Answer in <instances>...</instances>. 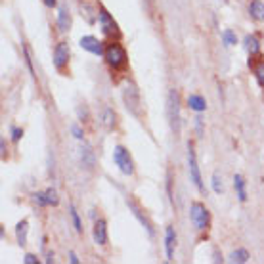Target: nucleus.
<instances>
[{
	"label": "nucleus",
	"instance_id": "f03ea898",
	"mask_svg": "<svg viewBox=\"0 0 264 264\" xmlns=\"http://www.w3.org/2000/svg\"><path fill=\"white\" fill-rule=\"evenodd\" d=\"M123 100H124V105L126 109L130 111L134 117H140V109H142V104H140V92L138 88L132 85V83H126L123 88Z\"/></svg>",
	"mask_w": 264,
	"mask_h": 264
},
{
	"label": "nucleus",
	"instance_id": "c756f323",
	"mask_svg": "<svg viewBox=\"0 0 264 264\" xmlns=\"http://www.w3.org/2000/svg\"><path fill=\"white\" fill-rule=\"evenodd\" d=\"M21 136H23V130H21V128H12V140L19 142L21 140Z\"/></svg>",
	"mask_w": 264,
	"mask_h": 264
},
{
	"label": "nucleus",
	"instance_id": "b1692460",
	"mask_svg": "<svg viewBox=\"0 0 264 264\" xmlns=\"http://www.w3.org/2000/svg\"><path fill=\"white\" fill-rule=\"evenodd\" d=\"M222 40H224V46H234V44L237 42L236 35H234L230 29H226V31L222 33Z\"/></svg>",
	"mask_w": 264,
	"mask_h": 264
},
{
	"label": "nucleus",
	"instance_id": "e433bc0d",
	"mask_svg": "<svg viewBox=\"0 0 264 264\" xmlns=\"http://www.w3.org/2000/svg\"><path fill=\"white\" fill-rule=\"evenodd\" d=\"M215 262H222V256H218L217 251H215Z\"/></svg>",
	"mask_w": 264,
	"mask_h": 264
},
{
	"label": "nucleus",
	"instance_id": "f704fd0d",
	"mask_svg": "<svg viewBox=\"0 0 264 264\" xmlns=\"http://www.w3.org/2000/svg\"><path fill=\"white\" fill-rule=\"evenodd\" d=\"M69 258H71V262L73 264H79V258H77L75 253H69Z\"/></svg>",
	"mask_w": 264,
	"mask_h": 264
},
{
	"label": "nucleus",
	"instance_id": "cd10ccee",
	"mask_svg": "<svg viewBox=\"0 0 264 264\" xmlns=\"http://www.w3.org/2000/svg\"><path fill=\"white\" fill-rule=\"evenodd\" d=\"M33 199L37 201L40 207H46V205H48V203H46V197H44V191H37V193L33 195Z\"/></svg>",
	"mask_w": 264,
	"mask_h": 264
},
{
	"label": "nucleus",
	"instance_id": "f3484780",
	"mask_svg": "<svg viewBox=\"0 0 264 264\" xmlns=\"http://www.w3.org/2000/svg\"><path fill=\"white\" fill-rule=\"evenodd\" d=\"M234 188H236V191H237V197H239V201H241V203H245L247 201V189H245V180H243L241 174H236V176H234Z\"/></svg>",
	"mask_w": 264,
	"mask_h": 264
},
{
	"label": "nucleus",
	"instance_id": "a211bd4d",
	"mask_svg": "<svg viewBox=\"0 0 264 264\" xmlns=\"http://www.w3.org/2000/svg\"><path fill=\"white\" fill-rule=\"evenodd\" d=\"M188 105H189V109H193V111H197V113L205 111V107H207L205 100H203V98H201L199 94L188 96Z\"/></svg>",
	"mask_w": 264,
	"mask_h": 264
},
{
	"label": "nucleus",
	"instance_id": "7ed1b4c3",
	"mask_svg": "<svg viewBox=\"0 0 264 264\" xmlns=\"http://www.w3.org/2000/svg\"><path fill=\"white\" fill-rule=\"evenodd\" d=\"M104 57L107 61V65L113 67V69H121L126 63V52H124V48L121 44H109L105 48Z\"/></svg>",
	"mask_w": 264,
	"mask_h": 264
},
{
	"label": "nucleus",
	"instance_id": "aec40b11",
	"mask_svg": "<svg viewBox=\"0 0 264 264\" xmlns=\"http://www.w3.org/2000/svg\"><path fill=\"white\" fill-rule=\"evenodd\" d=\"M102 121H104V126L105 130H113L115 128V111L111 109V107H105L104 113H102Z\"/></svg>",
	"mask_w": 264,
	"mask_h": 264
},
{
	"label": "nucleus",
	"instance_id": "a878e982",
	"mask_svg": "<svg viewBox=\"0 0 264 264\" xmlns=\"http://www.w3.org/2000/svg\"><path fill=\"white\" fill-rule=\"evenodd\" d=\"M213 191L215 193H222V178L218 176V172L213 174Z\"/></svg>",
	"mask_w": 264,
	"mask_h": 264
},
{
	"label": "nucleus",
	"instance_id": "ddd939ff",
	"mask_svg": "<svg viewBox=\"0 0 264 264\" xmlns=\"http://www.w3.org/2000/svg\"><path fill=\"white\" fill-rule=\"evenodd\" d=\"M94 243L96 245H105L107 243V224H105V220H96L94 222Z\"/></svg>",
	"mask_w": 264,
	"mask_h": 264
},
{
	"label": "nucleus",
	"instance_id": "f257e3e1",
	"mask_svg": "<svg viewBox=\"0 0 264 264\" xmlns=\"http://www.w3.org/2000/svg\"><path fill=\"white\" fill-rule=\"evenodd\" d=\"M167 115H169V123L172 132L178 136L180 134V98L178 92L172 88L167 98Z\"/></svg>",
	"mask_w": 264,
	"mask_h": 264
},
{
	"label": "nucleus",
	"instance_id": "c9c22d12",
	"mask_svg": "<svg viewBox=\"0 0 264 264\" xmlns=\"http://www.w3.org/2000/svg\"><path fill=\"white\" fill-rule=\"evenodd\" d=\"M46 262H54V253H46Z\"/></svg>",
	"mask_w": 264,
	"mask_h": 264
},
{
	"label": "nucleus",
	"instance_id": "423d86ee",
	"mask_svg": "<svg viewBox=\"0 0 264 264\" xmlns=\"http://www.w3.org/2000/svg\"><path fill=\"white\" fill-rule=\"evenodd\" d=\"M113 161H115V165L121 169L123 174H128V176H130L132 172H134V165H132L130 155H128V151L124 150L123 146H117V148H115Z\"/></svg>",
	"mask_w": 264,
	"mask_h": 264
},
{
	"label": "nucleus",
	"instance_id": "2f4dec72",
	"mask_svg": "<svg viewBox=\"0 0 264 264\" xmlns=\"http://www.w3.org/2000/svg\"><path fill=\"white\" fill-rule=\"evenodd\" d=\"M195 126H197V134H203V130H201V117H195Z\"/></svg>",
	"mask_w": 264,
	"mask_h": 264
},
{
	"label": "nucleus",
	"instance_id": "f8f14e48",
	"mask_svg": "<svg viewBox=\"0 0 264 264\" xmlns=\"http://www.w3.org/2000/svg\"><path fill=\"white\" fill-rule=\"evenodd\" d=\"M79 159H81L83 169H86V170L94 169L96 157H94V151L90 150V146H81V150H79Z\"/></svg>",
	"mask_w": 264,
	"mask_h": 264
},
{
	"label": "nucleus",
	"instance_id": "2eb2a0df",
	"mask_svg": "<svg viewBox=\"0 0 264 264\" xmlns=\"http://www.w3.org/2000/svg\"><path fill=\"white\" fill-rule=\"evenodd\" d=\"M249 14L251 18L256 21H264V2L262 0H253L251 6H249Z\"/></svg>",
	"mask_w": 264,
	"mask_h": 264
},
{
	"label": "nucleus",
	"instance_id": "bb28decb",
	"mask_svg": "<svg viewBox=\"0 0 264 264\" xmlns=\"http://www.w3.org/2000/svg\"><path fill=\"white\" fill-rule=\"evenodd\" d=\"M255 75H256V81L264 86V61H260V63L255 67Z\"/></svg>",
	"mask_w": 264,
	"mask_h": 264
},
{
	"label": "nucleus",
	"instance_id": "0eeeda50",
	"mask_svg": "<svg viewBox=\"0 0 264 264\" xmlns=\"http://www.w3.org/2000/svg\"><path fill=\"white\" fill-rule=\"evenodd\" d=\"M100 25H102V31H104L107 37H119L121 31H119V25L115 23V19L109 16V12L105 8H100Z\"/></svg>",
	"mask_w": 264,
	"mask_h": 264
},
{
	"label": "nucleus",
	"instance_id": "473e14b6",
	"mask_svg": "<svg viewBox=\"0 0 264 264\" xmlns=\"http://www.w3.org/2000/svg\"><path fill=\"white\" fill-rule=\"evenodd\" d=\"M0 146H2V159L6 157V142H4V138L0 140Z\"/></svg>",
	"mask_w": 264,
	"mask_h": 264
},
{
	"label": "nucleus",
	"instance_id": "4be33fe9",
	"mask_svg": "<svg viewBox=\"0 0 264 264\" xmlns=\"http://www.w3.org/2000/svg\"><path fill=\"white\" fill-rule=\"evenodd\" d=\"M69 215H71V220H73V226H75V232L81 234L83 232V224H81V218H79V213L73 205H69Z\"/></svg>",
	"mask_w": 264,
	"mask_h": 264
},
{
	"label": "nucleus",
	"instance_id": "9b49d317",
	"mask_svg": "<svg viewBox=\"0 0 264 264\" xmlns=\"http://www.w3.org/2000/svg\"><path fill=\"white\" fill-rule=\"evenodd\" d=\"M174 247H176V232L174 228L169 226L165 230V251H167V260H174Z\"/></svg>",
	"mask_w": 264,
	"mask_h": 264
},
{
	"label": "nucleus",
	"instance_id": "393cba45",
	"mask_svg": "<svg viewBox=\"0 0 264 264\" xmlns=\"http://www.w3.org/2000/svg\"><path fill=\"white\" fill-rule=\"evenodd\" d=\"M23 56H25V63H27L29 71H31V75L35 77V67H33V59H31V54H29L27 44H23Z\"/></svg>",
	"mask_w": 264,
	"mask_h": 264
},
{
	"label": "nucleus",
	"instance_id": "72a5a7b5",
	"mask_svg": "<svg viewBox=\"0 0 264 264\" xmlns=\"http://www.w3.org/2000/svg\"><path fill=\"white\" fill-rule=\"evenodd\" d=\"M44 4H46V6H50V8H54V6L57 4V0H44Z\"/></svg>",
	"mask_w": 264,
	"mask_h": 264
},
{
	"label": "nucleus",
	"instance_id": "412c9836",
	"mask_svg": "<svg viewBox=\"0 0 264 264\" xmlns=\"http://www.w3.org/2000/svg\"><path fill=\"white\" fill-rule=\"evenodd\" d=\"M230 260L234 264H245L249 260V253H247V249H237L234 251L232 255H230Z\"/></svg>",
	"mask_w": 264,
	"mask_h": 264
},
{
	"label": "nucleus",
	"instance_id": "7c9ffc66",
	"mask_svg": "<svg viewBox=\"0 0 264 264\" xmlns=\"http://www.w3.org/2000/svg\"><path fill=\"white\" fill-rule=\"evenodd\" d=\"M27 264H37L38 262V258L35 255H25V258H23Z\"/></svg>",
	"mask_w": 264,
	"mask_h": 264
},
{
	"label": "nucleus",
	"instance_id": "4468645a",
	"mask_svg": "<svg viewBox=\"0 0 264 264\" xmlns=\"http://www.w3.org/2000/svg\"><path fill=\"white\" fill-rule=\"evenodd\" d=\"M69 25H71L69 10H67V6H59V12H57V29L61 33H65V31H69Z\"/></svg>",
	"mask_w": 264,
	"mask_h": 264
},
{
	"label": "nucleus",
	"instance_id": "5701e85b",
	"mask_svg": "<svg viewBox=\"0 0 264 264\" xmlns=\"http://www.w3.org/2000/svg\"><path fill=\"white\" fill-rule=\"evenodd\" d=\"M44 197H46V203L48 205H54L56 207L57 203H59V197H57V191L54 188H48L44 191Z\"/></svg>",
	"mask_w": 264,
	"mask_h": 264
},
{
	"label": "nucleus",
	"instance_id": "1a4fd4ad",
	"mask_svg": "<svg viewBox=\"0 0 264 264\" xmlns=\"http://www.w3.org/2000/svg\"><path fill=\"white\" fill-rule=\"evenodd\" d=\"M69 61V44L67 42H59L54 50V65L57 69H63Z\"/></svg>",
	"mask_w": 264,
	"mask_h": 264
},
{
	"label": "nucleus",
	"instance_id": "dca6fc26",
	"mask_svg": "<svg viewBox=\"0 0 264 264\" xmlns=\"http://www.w3.org/2000/svg\"><path fill=\"white\" fill-rule=\"evenodd\" d=\"M27 232H29L27 220H21V222H18V226H16V237H18V243L21 247L27 245Z\"/></svg>",
	"mask_w": 264,
	"mask_h": 264
},
{
	"label": "nucleus",
	"instance_id": "9d476101",
	"mask_svg": "<svg viewBox=\"0 0 264 264\" xmlns=\"http://www.w3.org/2000/svg\"><path fill=\"white\" fill-rule=\"evenodd\" d=\"M126 205H128V209H130V211H132V215H134V217L138 218V222H140L142 226L146 228V232H148V236L153 237V226H151V222H150V220L146 218V215H144V213H142V211H140V207H138V205H136V203H134L132 199H126Z\"/></svg>",
	"mask_w": 264,
	"mask_h": 264
},
{
	"label": "nucleus",
	"instance_id": "6ab92c4d",
	"mask_svg": "<svg viewBox=\"0 0 264 264\" xmlns=\"http://www.w3.org/2000/svg\"><path fill=\"white\" fill-rule=\"evenodd\" d=\"M243 46H245V50L251 56H255L256 52L260 50V42H258V38H256L255 35H249V37H245V40H243Z\"/></svg>",
	"mask_w": 264,
	"mask_h": 264
},
{
	"label": "nucleus",
	"instance_id": "20e7f679",
	"mask_svg": "<svg viewBox=\"0 0 264 264\" xmlns=\"http://www.w3.org/2000/svg\"><path fill=\"white\" fill-rule=\"evenodd\" d=\"M189 218H191V222H193V226L197 228V230H207L209 228V211L205 209L203 203H191V209H189Z\"/></svg>",
	"mask_w": 264,
	"mask_h": 264
},
{
	"label": "nucleus",
	"instance_id": "6e6552de",
	"mask_svg": "<svg viewBox=\"0 0 264 264\" xmlns=\"http://www.w3.org/2000/svg\"><path fill=\"white\" fill-rule=\"evenodd\" d=\"M81 48L83 50H86V52H90V54H94V56H104L105 50L104 46H102V42L98 40L96 37H83L81 38Z\"/></svg>",
	"mask_w": 264,
	"mask_h": 264
},
{
	"label": "nucleus",
	"instance_id": "39448f33",
	"mask_svg": "<svg viewBox=\"0 0 264 264\" xmlns=\"http://www.w3.org/2000/svg\"><path fill=\"white\" fill-rule=\"evenodd\" d=\"M188 170H189V178L195 184V188L199 191H203V182H201V172L197 167V157H195V150H193V144H188Z\"/></svg>",
	"mask_w": 264,
	"mask_h": 264
},
{
	"label": "nucleus",
	"instance_id": "c85d7f7f",
	"mask_svg": "<svg viewBox=\"0 0 264 264\" xmlns=\"http://www.w3.org/2000/svg\"><path fill=\"white\" fill-rule=\"evenodd\" d=\"M71 134L75 136L77 140H83V136H85V132H83V128H81L79 124H73V126H71Z\"/></svg>",
	"mask_w": 264,
	"mask_h": 264
}]
</instances>
